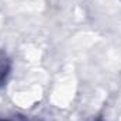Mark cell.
<instances>
[{"instance_id": "obj_1", "label": "cell", "mask_w": 121, "mask_h": 121, "mask_svg": "<svg viewBox=\"0 0 121 121\" xmlns=\"http://www.w3.org/2000/svg\"><path fill=\"white\" fill-rule=\"evenodd\" d=\"M11 70V62L9 59V56L3 52H0V87L6 83L9 75Z\"/></svg>"}]
</instances>
